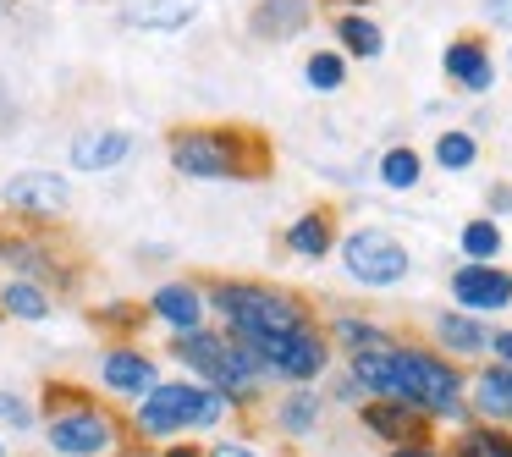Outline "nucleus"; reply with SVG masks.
<instances>
[{
    "label": "nucleus",
    "instance_id": "obj_16",
    "mask_svg": "<svg viewBox=\"0 0 512 457\" xmlns=\"http://www.w3.org/2000/svg\"><path fill=\"white\" fill-rule=\"evenodd\" d=\"M435 342H441L452 358H479V353H490V325L479 320V314L441 309L435 314Z\"/></svg>",
    "mask_w": 512,
    "mask_h": 457
},
{
    "label": "nucleus",
    "instance_id": "obj_13",
    "mask_svg": "<svg viewBox=\"0 0 512 457\" xmlns=\"http://www.w3.org/2000/svg\"><path fill=\"white\" fill-rule=\"evenodd\" d=\"M309 23H314V0H259L248 12V34L265 39V45H287Z\"/></svg>",
    "mask_w": 512,
    "mask_h": 457
},
{
    "label": "nucleus",
    "instance_id": "obj_3",
    "mask_svg": "<svg viewBox=\"0 0 512 457\" xmlns=\"http://www.w3.org/2000/svg\"><path fill=\"white\" fill-rule=\"evenodd\" d=\"M391 402L424 413V419H468V380L452 358L430 347H391Z\"/></svg>",
    "mask_w": 512,
    "mask_h": 457
},
{
    "label": "nucleus",
    "instance_id": "obj_7",
    "mask_svg": "<svg viewBox=\"0 0 512 457\" xmlns=\"http://www.w3.org/2000/svg\"><path fill=\"white\" fill-rule=\"evenodd\" d=\"M259 364H265L270 380H287V386H309V380L325 375V364H331V342H325V331H314V325H303V331L292 336H270V342H254Z\"/></svg>",
    "mask_w": 512,
    "mask_h": 457
},
{
    "label": "nucleus",
    "instance_id": "obj_37",
    "mask_svg": "<svg viewBox=\"0 0 512 457\" xmlns=\"http://www.w3.org/2000/svg\"><path fill=\"white\" fill-rule=\"evenodd\" d=\"M331 6H353V12H358V6H369V0H331Z\"/></svg>",
    "mask_w": 512,
    "mask_h": 457
},
{
    "label": "nucleus",
    "instance_id": "obj_15",
    "mask_svg": "<svg viewBox=\"0 0 512 457\" xmlns=\"http://www.w3.org/2000/svg\"><path fill=\"white\" fill-rule=\"evenodd\" d=\"M441 67H446V78H452L457 89H468V94H485L490 83H496L485 39H452V45L441 50Z\"/></svg>",
    "mask_w": 512,
    "mask_h": 457
},
{
    "label": "nucleus",
    "instance_id": "obj_23",
    "mask_svg": "<svg viewBox=\"0 0 512 457\" xmlns=\"http://www.w3.org/2000/svg\"><path fill=\"white\" fill-rule=\"evenodd\" d=\"M446 457H512V435L501 424H468Z\"/></svg>",
    "mask_w": 512,
    "mask_h": 457
},
{
    "label": "nucleus",
    "instance_id": "obj_9",
    "mask_svg": "<svg viewBox=\"0 0 512 457\" xmlns=\"http://www.w3.org/2000/svg\"><path fill=\"white\" fill-rule=\"evenodd\" d=\"M100 386L111 391V397H122V402H144L149 391L160 386V364L144 353V347L116 342V347L100 353Z\"/></svg>",
    "mask_w": 512,
    "mask_h": 457
},
{
    "label": "nucleus",
    "instance_id": "obj_11",
    "mask_svg": "<svg viewBox=\"0 0 512 457\" xmlns=\"http://www.w3.org/2000/svg\"><path fill=\"white\" fill-rule=\"evenodd\" d=\"M127 155H133V133H127V127H83L67 144L72 171H83V177H105V171H116Z\"/></svg>",
    "mask_w": 512,
    "mask_h": 457
},
{
    "label": "nucleus",
    "instance_id": "obj_34",
    "mask_svg": "<svg viewBox=\"0 0 512 457\" xmlns=\"http://www.w3.org/2000/svg\"><path fill=\"white\" fill-rule=\"evenodd\" d=\"M485 17H496V23L512 28V0H485Z\"/></svg>",
    "mask_w": 512,
    "mask_h": 457
},
{
    "label": "nucleus",
    "instance_id": "obj_6",
    "mask_svg": "<svg viewBox=\"0 0 512 457\" xmlns=\"http://www.w3.org/2000/svg\"><path fill=\"white\" fill-rule=\"evenodd\" d=\"M342 270L358 287H397V281H408L413 259L386 226H358L342 237Z\"/></svg>",
    "mask_w": 512,
    "mask_h": 457
},
{
    "label": "nucleus",
    "instance_id": "obj_36",
    "mask_svg": "<svg viewBox=\"0 0 512 457\" xmlns=\"http://www.w3.org/2000/svg\"><path fill=\"white\" fill-rule=\"evenodd\" d=\"M490 210L507 215V210H512V188H490Z\"/></svg>",
    "mask_w": 512,
    "mask_h": 457
},
{
    "label": "nucleus",
    "instance_id": "obj_10",
    "mask_svg": "<svg viewBox=\"0 0 512 457\" xmlns=\"http://www.w3.org/2000/svg\"><path fill=\"white\" fill-rule=\"evenodd\" d=\"M452 303L463 314H501V309H512V276L501 265H457Z\"/></svg>",
    "mask_w": 512,
    "mask_h": 457
},
{
    "label": "nucleus",
    "instance_id": "obj_32",
    "mask_svg": "<svg viewBox=\"0 0 512 457\" xmlns=\"http://www.w3.org/2000/svg\"><path fill=\"white\" fill-rule=\"evenodd\" d=\"M490 353L501 369H512V331H490Z\"/></svg>",
    "mask_w": 512,
    "mask_h": 457
},
{
    "label": "nucleus",
    "instance_id": "obj_35",
    "mask_svg": "<svg viewBox=\"0 0 512 457\" xmlns=\"http://www.w3.org/2000/svg\"><path fill=\"white\" fill-rule=\"evenodd\" d=\"M160 457H210V452H204V446H188V441H177V446H166Z\"/></svg>",
    "mask_w": 512,
    "mask_h": 457
},
{
    "label": "nucleus",
    "instance_id": "obj_29",
    "mask_svg": "<svg viewBox=\"0 0 512 457\" xmlns=\"http://www.w3.org/2000/svg\"><path fill=\"white\" fill-rule=\"evenodd\" d=\"M39 424V408L23 397V391L0 386V430H34Z\"/></svg>",
    "mask_w": 512,
    "mask_h": 457
},
{
    "label": "nucleus",
    "instance_id": "obj_19",
    "mask_svg": "<svg viewBox=\"0 0 512 457\" xmlns=\"http://www.w3.org/2000/svg\"><path fill=\"white\" fill-rule=\"evenodd\" d=\"M325 342L342 347V353L353 358V353H391V347H397V336H391L386 325H375V320H358V314H336L331 331H325Z\"/></svg>",
    "mask_w": 512,
    "mask_h": 457
},
{
    "label": "nucleus",
    "instance_id": "obj_1",
    "mask_svg": "<svg viewBox=\"0 0 512 457\" xmlns=\"http://www.w3.org/2000/svg\"><path fill=\"white\" fill-rule=\"evenodd\" d=\"M166 155L188 182H254L270 171V144L248 127H177Z\"/></svg>",
    "mask_w": 512,
    "mask_h": 457
},
{
    "label": "nucleus",
    "instance_id": "obj_31",
    "mask_svg": "<svg viewBox=\"0 0 512 457\" xmlns=\"http://www.w3.org/2000/svg\"><path fill=\"white\" fill-rule=\"evenodd\" d=\"M331 397L336 402H364V386H358V380L342 369V375H336V386H331Z\"/></svg>",
    "mask_w": 512,
    "mask_h": 457
},
{
    "label": "nucleus",
    "instance_id": "obj_2",
    "mask_svg": "<svg viewBox=\"0 0 512 457\" xmlns=\"http://www.w3.org/2000/svg\"><path fill=\"white\" fill-rule=\"evenodd\" d=\"M210 309L221 314V325H226V336H237V342H270V336H292V331H303V325H314L309 320V309H303L292 292H281V287H259V281H215L210 292Z\"/></svg>",
    "mask_w": 512,
    "mask_h": 457
},
{
    "label": "nucleus",
    "instance_id": "obj_8",
    "mask_svg": "<svg viewBox=\"0 0 512 457\" xmlns=\"http://www.w3.org/2000/svg\"><path fill=\"white\" fill-rule=\"evenodd\" d=\"M0 204L17 215V221H61L72 210V182L61 171H17V177L0 182Z\"/></svg>",
    "mask_w": 512,
    "mask_h": 457
},
{
    "label": "nucleus",
    "instance_id": "obj_27",
    "mask_svg": "<svg viewBox=\"0 0 512 457\" xmlns=\"http://www.w3.org/2000/svg\"><path fill=\"white\" fill-rule=\"evenodd\" d=\"M303 83H309L314 94L347 89V56H336V50H314V56L303 61Z\"/></svg>",
    "mask_w": 512,
    "mask_h": 457
},
{
    "label": "nucleus",
    "instance_id": "obj_28",
    "mask_svg": "<svg viewBox=\"0 0 512 457\" xmlns=\"http://www.w3.org/2000/svg\"><path fill=\"white\" fill-rule=\"evenodd\" d=\"M479 160V138L463 133V127H446L441 138H435V166L441 171H468Z\"/></svg>",
    "mask_w": 512,
    "mask_h": 457
},
{
    "label": "nucleus",
    "instance_id": "obj_25",
    "mask_svg": "<svg viewBox=\"0 0 512 457\" xmlns=\"http://www.w3.org/2000/svg\"><path fill=\"white\" fill-rule=\"evenodd\" d=\"M419 177H424V160H419V149L397 144V149H386V155H380V182H386L391 193H408V188H419Z\"/></svg>",
    "mask_w": 512,
    "mask_h": 457
},
{
    "label": "nucleus",
    "instance_id": "obj_12",
    "mask_svg": "<svg viewBox=\"0 0 512 457\" xmlns=\"http://www.w3.org/2000/svg\"><path fill=\"white\" fill-rule=\"evenodd\" d=\"M149 320H160L171 336H193L210 320V298H204L193 281H166V287H155V298H149Z\"/></svg>",
    "mask_w": 512,
    "mask_h": 457
},
{
    "label": "nucleus",
    "instance_id": "obj_30",
    "mask_svg": "<svg viewBox=\"0 0 512 457\" xmlns=\"http://www.w3.org/2000/svg\"><path fill=\"white\" fill-rule=\"evenodd\" d=\"M210 457H270V452H259V446H248V441H215Z\"/></svg>",
    "mask_w": 512,
    "mask_h": 457
},
{
    "label": "nucleus",
    "instance_id": "obj_20",
    "mask_svg": "<svg viewBox=\"0 0 512 457\" xmlns=\"http://www.w3.org/2000/svg\"><path fill=\"white\" fill-rule=\"evenodd\" d=\"M0 314H6V320L39 325V320H50V314H56V303H50V292L39 287V281L12 276V281H0Z\"/></svg>",
    "mask_w": 512,
    "mask_h": 457
},
{
    "label": "nucleus",
    "instance_id": "obj_38",
    "mask_svg": "<svg viewBox=\"0 0 512 457\" xmlns=\"http://www.w3.org/2000/svg\"><path fill=\"white\" fill-rule=\"evenodd\" d=\"M0 457H6V441H0Z\"/></svg>",
    "mask_w": 512,
    "mask_h": 457
},
{
    "label": "nucleus",
    "instance_id": "obj_22",
    "mask_svg": "<svg viewBox=\"0 0 512 457\" xmlns=\"http://www.w3.org/2000/svg\"><path fill=\"white\" fill-rule=\"evenodd\" d=\"M287 248L298 259H325L336 248V226H331V215L325 210H303L298 221L287 226Z\"/></svg>",
    "mask_w": 512,
    "mask_h": 457
},
{
    "label": "nucleus",
    "instance_id": "obj_24",
    "mask_svg": "<svg viewBox=\"0 0 512 457\" xmlns=\"http://www.w3.org/2000/svg\"><path fill=\"white\" fill-rule=\"evenodd\" d=\"M336 39H342V50H347V56H358V61H375L380 50H386V34H380L369 17H358V12L336 17Z\"/></svg>",
    "mask_w": 512,
    "mask_h": 457
},
{
    "label": "nucleus",
    "instance_id": "obj_5",
    "mask_svg": "<svg viewBox=\"0 0 512 457\" xmlns=\"http://www.w3.org/2000/svg\"><path fill=\"white\" fill-rule=\"evenodd\" d=\"M122 424L100 408V402H78V408H61V413H45V446L56 457H111L122 446Z\"/></svg>",
    "mask_w": 512,
    "mask_h": 457
},
{
    "label": "nucleus",
    "instance_id": "obj_33",
    "mask_svg": "<svg viewBox=\"0 0 512 457\" xmlns=\"http://www.w3.org/2000/svg\"><path fill=\"white\" fill-rule=\"evenodd\" d=\"M391 457H446V452H435L430 441H413V446H391Z\"/></svg>",
    "mask_w": 512,
    "mask_h": 457
},
{
    "label": "nucleus",
    "instance_id": "obj_17",
    "mask_svg": "<svg viewBox=\"0 0 512 457\" xmlns=\"http://www.w3.org/2000/svg\"><path fill=\"white\" fill-rule=\"evenodd\" d=\"M193 17H199V0H133V6H122V23L144 28V34H177Z\"/></svg>",
    "mask_w": 512,
    "mask_h": 457
},
{
    "label": "nucleus",
    "instance_id": "obj_4",
    "mask_svg": "<svg viewBox=\"0 0 512 457\" xmlns=\"http://www.w3.org/2000/svg\"><path fill=\"white\" fill-rule=\"evenodd\" d=\"M232 419V397L199 386V380H160L144 402H133V430L144 441H171L188 430H221Z\"/></svg>",
    "mask_w": 512,
    "mask_h": 457
},
{
    "label": "nucleus",
    "instance_id": "obj_26",
    "mask_svg": "<svg viewBox=\"0 0 512 457\" xmlns=\"http://www.w3.org/2000/svg\"><path fill=\"white\" fill-rule=\"evenodd\" d=\"M457 243H463V259H468V265H490V259L501 254V226L490 221V215H474V221L457 232Z\"/></svg>",
    "mask_w": 512,
    "mask_h": 457
},
{
    "label": "nucleus",
    "instance_id": "obj_18",
    "mask_svg": "<svg viewBox=\"0 0 512 457\" xmlns=\"http://www.w3.org/2000/svg\"><path fill=\"white\" fill-rule=\"evenodd\" d=\"M468 408L490 424H512V369H501V364L479 369V380L468 386Z\"/></svg>",
    "mask_w": 512,
    "mask_h": 457
},
{
    "label": "nucleus",
    "instance_id": "obj_14",
    "mask_svg": "<svg viewBox=\"0 0 512 457\" xmlns=\"http://www.w3.org/2000/svg\"><path fill=\"white\" fill-rule=\"evenodd\" d=\"M358 419H364V430L380 435L386 446H413V441H424V430H430L424 413L402 408V402H380V397L358 402Z\"/></svg>",
    "mask_w": 512,
    "mask_h": 457
},
{
    "label": "nucleus",
    "instance_id": "obj_21",
    "mask_svg": "<svg viewBox=\"0 0 512 457\" xmlns=\"http://www.w3.org/2000/svg\"><path fill=\"white\" fill-rule=\"evenodd\" d=\"M320 413H325L320 391L298 386V391H287V397L276 402V430H281V435H292V441H303V435L320 430Z\"/></svg>",
    "mask_w": 512,
    "mask_h": 457
}]
</instances>
